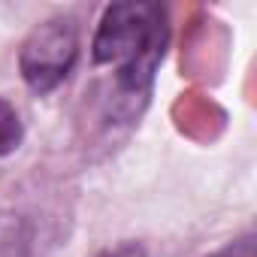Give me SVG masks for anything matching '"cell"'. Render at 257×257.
<instances>
[{"instance_id":"obj_4","label":"cell","mask_w":257,"mask_h":257,"mask_svg":"<svg viewBox=\"0 0 257 257\" xmlns=\"http://www.w3.org/2000/svg\"><path fill=\"white\" fill-rule=\"evenodd\" d=\"M94 257H149V254H146V248H143L140 242H118V245H112V248H103V251L94 254Z\"/></svg>"},{"instance_id":"obj_2","label":"cell","mask_w":257,"mask_h":257,"mask_svg":"<svg viewBox=\"0 0 257 257\" xmlns=\"http://www.w3.org/2000/svg\"><path fill=\"white\" fill-rule=\"evenodd\" d=\"M79 61V28L67 16L37 25L19 49V73L34 94H52Z\"/></svg>"},{"instance_id":"obj_3","label":"cell","mask_w":257,"mask_h":257,"mask_svg":"<svg viewBox=\"0 0 257 257\" xmlns=\"http://www.w3.org/2000/svg\"><path fill=\"white\" fill-rule=\"evenodd\" d=\"M22 140H25V124L19 109L7 97H0V158L13 155L22 146Z\"/></svg>"},{"instance_id":"obj_1","label":"cell","mask_w":257,"mask_h":257,"mask_svg":"<svg viewBox=\"0 0 257 257\" xmlns=\"http://www.w3.org/2000/svg\"><path fill=\"white\" fill-rule=\"evenodd\" d=\"M170 22L167 10L149 0L109 4L91 40L97 67L112 70V112L131 121L149 103L158 67L167 55Z\"/></svg>"}]
</instances>
